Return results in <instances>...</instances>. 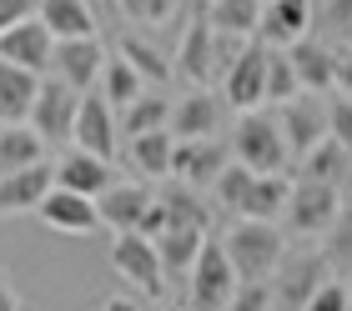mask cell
<instances>
[{"instance_id":"29","label":"cell","mask_w":352,"mask_h":311,"mask_svg":"<svg viewBox=\"0 0 352 311\" xmlns=\"http://www.w3.org/2000/svg\"><path fill=\"white\" fill-rule=\"evenodd\" d=\"M146 86H151V80L141 76V71H136V65L126 60L121 51L106 60V71H101V91H106V101L116 106V111H126V106H131V101H136V95L146 91Z\"/></svg>"},{"instance_id":"4","label":"cell","mask_w":352,"mask_h":311,"mask_svg":"<svg viewBox=\"0 0 352 311\" xmlns=\"http://www.w3.org/2000/svg\"><path fill=\"white\" fill-rule=\"evenodd\" d=\"M342 211V191L338 181H322V176H302L292 181V196H287V231L292 236H327V226L338 221Z\"/></svg>"},{"instance_id":"39","label":"cell","mask_w":352,"mask_h":311,"mask_svg":"<svg viewBox=\"0 0 352 311\" xmlns=\"http://www.w3.org/2000/svg\"><path fill=\"white\" fill-rule=\"evenodd\" d=\"M327 101H332V136L342 146H352V95L338 91V95H327Z\"/></svg>"},{"instance_id":"40","label":"cell","mask_w":352,"mask_h":311,"mask_svg":"<svg viewBox=\"0 0 352 311\" xmlns=\"http://www.w3.org/2000/svg\"><path fill=\"white\" fill-rule=\"evenodd\" d=\"M36 10H41V0H0V30H10L15 21H25Z\"/></svg>"},{"instance_id":"21","label":"cell","mask_w":352,"mask_h":311,"mask_svg":"<svg viewBox=\"0 0 352 311\" xmlns=\"http://www.w3.org/2000/svg\"><path fill=\"white\" fill-rule=\"evenodd\" d=\"M96 201H101V216H106L111 231H141V216L151 211L156 196L146 186H136V181H111Z\"/></svg>"},{"instance_id":"13","label":"cell","mask_w":352,"mask_h":311,"mask_svg":"<svg viewBox=\"0 0 352 311\" xmlns=\"http://www.w3.org/2000/svg\"><path fill=\"white\" fill-rule=\"evenodd\" d=\"M232 141H217V136H197V141H182L176 136V171L171 176H182V181L191 186H217L221 181V171L232 166Z\"/></svg>"},{"instance_id":"9","label":"cell","mask_w":352,"mask_h":311,"mask_svg":"<svg viewBox=\"0 0 352 311\" xmlns=\"http://www.w3.org/2000/svg\"><path fill=\"white\" fill-rule=\"evenodd\" d=\"M176 76L186 86H212V76H221V36L212 25V15L197 10L191 25L182 30V45H176Z\"/></svg>"},{"instance_id":"14","label":"cell","mask_w":352,"mask_h":311,"mask_svg":"<svg viewBox=\"0 0 352 311\" xmlns=\"http://www.w3.org/2000/svg\"><path fill=\"white\" fill-rule=\"evenodd\" d=\"M327 281V261L317 251L302 256H282V266L272 271V291H277V306H307L317 297V286Z\"/></svg>"},{"instance_id":"23","label":"cell","mask_w":352,"mask_h":311,"mask_svg":"<svg viewBox=\"0 0 352 311\" xmlns=\"http://www.w3.org/2000/svg\"><path fill=\"white\" fill-rule=\"evenodd\" d=\"M131 166L151 181H166L176 171V130L171 126H156V130H141L131 136Z\"/></svg>"},{"instance_id":"3","label":"cell","mask_w":352,"mask_h":311,"mask_svg":"<svg viewBox=\"0 0 352 311\" xmlns=\"http://www.w3.org/2000/svg\"><path fill=\"white\" fill-rule=\"evenodd\" d=\"M232 156L252 171H282L292 146H287V130L277 116H262L257 111H236V130H232Z\"/></svg>"},{"instance_id":"35","label":"cell","mask_w":352,"mask_h":311,"mask_svg":"<svg viewBox=\"0 0 352 311\" xmlns=\"http://www.w3.org/2000/svg\"><path fill=\"white\" fill-rule=\"evenodd\" d=\"M327 256L332 261H352V201H342L338 221L327 226Z\"/></svg>"},{"instance_id":"2","label":"cell","mask_w":352,"mask_h":311,"mask_svg":"<svg viewBox=\"0 0 352 311\" xmlns=\"http://www.w3.org/2000/svg\"><path fill=\"white\" fill-rule=\"evenodd\" d=\"M221 246H227L242 281H272V271H277L282 256H287L282 231L262 216H242L236 226H227V231H221Z\"/></svg>"},{"instance_id":"22","label":"cell","mask_w":352,"mask_h":311,"mask_svg":"<svg viewBox=\"0 0 352 311\" xmlns=\"http://www.w3.org/2000/svg\"><path fill=\"white\" fill-rule=\"evenodd\" d=\"M41 71L30 65H15V60H0V121H30L36 111V95H41Z\"/></svg>"},{"instance_id":"10","label":"cell","mask_w":352,"mask_h":311,"mask_svg":"<svg viewBox=\"0 0 352 311\" xmlns=\"http://www.w3.org/2000/svg\"><path fill=\"white\" fill-rule=\"evenodd\" d=\"M267 60H272V45L262 36H252L242 51L232 56L227 76H221V91H227V101L236 111H257L267 106Z\"/></svg>"},{"instance_id":"28","label":"cell","mask_w":352,"mask_h":311,"mask_svg":"<svg viewBox=\"0 0 352 311\" xmlns=\"http://www.w3.org/2000/svg\"><path fill=\"white\" fill-rule=\"evenodd\" d=\"M171 106H176V101H166L162 91H151V86H146V91H141V95H136L131 106L121 111V136L131 141V136H141V130L171 126Z\"/></svg>"},{"instance_id":"24","label":"cell","mask_w":352,"mask_h":311,"mask_svg":"<svg viewBox=\"0 0 352 311\" xmlns=\"http://www.w3.org/2000/svg\"><path fill=\"white\" fill-rule=\"evenodd\" d=\"M297 60V76H302V86L307 91H338V51L322 41V36H302L297 45H287Z\"/></svg>"},{"instance_id":"20","label":"cell","mask_w":352,"mask_h":311,"mask_svg":"<svg viewBox=\"0 0 352 311\" xmlns=\"http://www.w3.org/2000/svg\"><path fill=\"white\" fill-rule=\"evenodd\" d=\"M227 101V95H221ZM221 101L206 86H191L182 101L171 106V130L182 141H197V136H217V126H221Z\"/></svg>"},{"instance_id":"32","label":"cell","mask_w":352,"mask_h":311,"mask_svg":"<svg viewBox=\"0 0 352 311\" xmlns=\"http://www.w3.org/2000/svg\"><path fill=\"white\" fill-rule=\"evenodd\" d=\"M116 51L131 60L136 71L151 80V86H166V80L176 76V65L162 56V45H151V41H141V36H121V41H116Z\"/></svg>"},{"instance_id":"7","label":"cell","mask_w":352,"mask_h":311,"mask_svg":"<svg viewBox=\"0 0 352 311\" xmlns=\"http://www.w3.org/2000/svg\"><path fill=\"white\" fill-rule=\"evenodd\" d=\"M332 91H297L292 101L277 106V121L287 130V146H292V156H307L317 141L332 136Z\"/></svg>"},{"instance_id":"41","label":"cell","mask_w":352,"mask_h":311,"mask_svg":"<svg viewBox=\"0 0 352 311\" xmlns=\"http://www.w3.org/2000/svg\"><path fill=\"white\" fill-rule=\"evenodd\" d=\"M338 91H347V95H352V41H347V45H338Z\"/></svg>"},{"instance_id":"19","label":"cell","mask_w":352,"mask_h":311,"mask_svg":"<svg viewBox=\"0 0 352 311\" xmlns=\"http://www.w3.org/2000/svg\"><path fill=\"white\" fill-rule=\"evenodd\" d=\"M56 181H60V186H71V191L101 196L111 181H116V171H111V156L86 151V146H71V151L56 161Z\"/></svg>"},{"instance_id":"38","label":"cell","mask_w":352,"mask_h":311,"mask_svg":"<svg viewBox=\"0 0 352 311\" xmlns=\"http://www.w3.org/2000/svg\"><path fill=\"white\" fill-rule=\"evenodd\" d=\"M236 311H262V306H277V291H272V281H242L236 286Z\"/></svg>"},{"instance_id":"5","label":"cell","mask_w":352,"mask_h":311,"mask_svg":"<svg viewBox=\"0 0 352 311\" xmlns=\"http://www.w3.org/2000/svg\"><path fill=\"white\" fill-rule=\"evenodd\" d=\"M81 95L86 91H76L66 76L45 71L41 95H36V111H30V126H36L51 146H71L76 141V116H81Z\"/></svg>"},{"instance_id":"37","label":"cell","mask_w":352,"mask_h":311,"mask_svg":"<svg viewBox=\"0 0 352 311\" xmlns=\"http://www.w3.org/2000/svg\"><path fill=\"white\" fill-rule=\"evenodd\" d=\"M307 311H352V286L322 281V286H317V297L307 301Z\"/></svg>"},{"instance_id":"6","label":"cell","mask_w":352,"mask_h":311,"mask_svg":"<svg viewBox=\"0 0 352 311\" xmlns=\"http://www.w3.org/2000/svg\"><path fill=\"white\" fill-rule=\"evenodd\" d=\"M186 276H191V306H206V311L232 306L236 286H242V276H236L227 246H221V236H206V246H201L197 261H191Z\"/></svg>"},{"instance_id":"1","label":"cell","mask_w":352,"mask_h":311,"mask_svg":"<svg viewBox=\"0 0 352 311\" xmlns=\"http://www.w3.org/2000/svg\"><path fill=\"white\" fill-rule=\"evenodd\" d=\"M217 201L236 211V216H262V221H277L287 211V196H292V181H287L282 171H252L242 161H232L227 171H221V181L212 186Z\"/></svg>"},{"instance_id":"34","label":"cell","mask_w":352,"mask_h":311,"mask_svg":"<svg viewBox=\"0 0 352 311\" xmlns=\"http://www.w3.org/2000/svg\"><path fill=\"white\" fill-rule=\"evenodd\" d=\"M317 30H322V41L347 45L352 41V0H327V5L317 10Z\"/></svg>"},{"instance_id":"11","label":"cell","mask_w":352,"mask_h":311,"mask_svg":"<svg viewBox=\"0 0 352 311\" xmlns=\"http://www.w3.org/2000/svg\"><path fill=\"white\" fill-rule=\"evenodd\" d=\"M36 216L51 226V231H60V236H96L106 226V216H101V201L96 196H86V191H71V186H51V196L41 201V211Z\"/></svg>"},{"instance_id":"17","label":"cell","mask_w":352,"mask_h":311,"mask_svg":"<svg viewBox=\"0 0 352 311\" xmlns=\"http://www.w3.org/2000/svg\"><path fill=\"white\" fill-rule=\"evenodd\" d=\"M106 60L111 56H106V45L96 36H66V41H56V65H51V71L66 76L76 91H91L96 80H101Z\"/></svg>"},{"instance_id":"36","label":"cell","mask_w":352,"mask_h":311,"mask_svg":"<svg viewBox=\"0 0 352 311\" xmlns=\"http://www.w3.org/2000/svg\"><path fill=\"white\" fill-rule=\"evenodd\" d=\"M116 5L141 25H162V21H171V10L182 5V0H116Z\"/></svg>"},{"instance_id":"26","label":"cell","mask_w":352,"mask_h":311,"mask_svg":"<svg viewBox=\"0 0 352 311\" xmlns=\"http://www.w3.org/2000/svg\"><path fill=\"white\" fill-rule=\"evenodd\" d=\"M156 246H162L166 271H191V261L206 246V226L201 221H166V231L156 236Z\"/></svg>"},{"instance_id":"12","label":"cell","mask_w":352,"mask_h":311,"mask_svg":"<svg viewBox=\"0 0 352 311\" xmlns=\"http://www.w3.org/2000/svg\"><path fill=\"white\" fill-rule=\"evenodd\" d=\"M0 60H15V65H30V71H51L56 65V30L36 15H25V21H15L10 30H0Z\"/></svg>"},{"instance_id":"16","label":"cell","mask_w":352,"mask_h":311,"mask_svg":"<svg viewBox=\"0 0 352 311\" xmlns=\"http://www.w3.org/2000/svg\"><path fill=\"white\" fill-rule=\"evenodd\" d=\"M116 141H121L116 106L106 101V91H86V95H81V116H76V141H71V146H86V151L116 156Z\"/></svg>"},{"instance_id":"18","label":"cell","mask_w":352,"mask_h":311,"mask_svg":"<svg viewBox=\"0 0 352 311\" xmlns=\"http://www.w3.org/2000/svg\"><path fill=\"white\" fill-rule=\"evenodd\" d=\"M312 25H317L312 0H267L257 36H262L267 45H297L302 36H312Z\"/></svg>"},{"instance_id":"43","label":"cell","mask_w":352,"mask_h":311,"mask_svg":"<svg viewBox=\"0 0 352 311\" xmlns=\"http://www.w3.org/2000/svg\"><path fill=\"white\" fill-rule=\"evenodd\" d=\"M206 5H212V0H197V10H206Z\"/></svg>"},{"instance_id":"31","label":"cell","mask_w":352,"mask_h":311,"mask_svg":"<svg viewBox=\"0 0 352 311\" xmlns=\"http://www.w3.org/2000/svg\"><path fill=\"white\" fill-rule=\"evenodd\" d=\"M347 171H352V146H342L338 136H327V141H317L307 156H302V176H322V181H347Z\"/></svg>"},{"instance_id":"30","label":"cell","mask_w":352,"mask_h":311,"mask_svg":"<svg viewBox=\"0 0 352 311\" xmlns=\"http://www.w3.org/2000/svg\"><path fill=\"white\" fill-rule=\"evenodd\" d=\"M41 21L56 30V41L66 36H96V15L86 0H41Z\"/></svg>"},{"instance_id":"25","label":"cell","mask_w":352,"mask_h":311,"mask_svg":"<svg viewBox=\"0 0 352 311\" xmlns=\"http://www.w3.org/2000/svg\"><path fill=\"white\" fill-rule=\"evenodd\" d=\"M45 146L51 141L30 121H0V176L30 166V161H45Z\"/></svg>"},{"instance_id":"42","label":"cell","mask_w":352,"mask_h":311,"mask_svg":"<svg viewBox=\"0 0 352 311\" xmlns=\"http://www.w3.org/2000/svg\"><path fill=\"white\" fill-rule=\"evenodd\" d=\"M15 306H25V301L15 297V286H10V281H0V311H15Z\"/></svg>"},{"instance_id":"15","label":"cell","mask_w":352,"mask_h":311,"mask_svg":"<svg viewBox=\"0 0 352 311\" xmlns=\"http://www.w3.org/2000/svg\"><path fill=\"white\" fill-rule=\"evenodd\" d=\"M56 186V166L51 161H30L21 171L0 176V216H15V211H41V201Z\"/></svg>"},{"instance_id":"27","label":"cell","mask_w":352,"mask_h":311,"mask_svg":"<svg viewBox=\"0 0 352 311\" xmlns=\"http://www.w3.org/2000/svg\"><path fill=\"white\" fill-rule=\"evenodd\" d=\"M262 5H267V0H212L206 15H212V25L221 30V36L252 41V36H257V25H262Z\"/></svg>"},{"instance_id":"33","label":"cell","mask_w":352,"mask_h":311,"mask_svg":"<svg viewBox=\"0 0 352 311\" xmlns=\"http://www.w3.org/2000/svg\"><path fill=\"white\" fill-rule=\"evenodd\" d=\"M297 91H307V86H302V76H297L292 51H287V45H272V60H267V106L292 101Z\"/></svg>"},{"instance_id":"8","label":"cell","mask_w":352,"mask_h":311,"mask_svg":"<svg viewBox=\"0 0 352 311\" xmlns=\"http://www.w3.org/2000/svg\"><path fill=\"white\" fill-rule=\"evenodd\" d=\"M111 266H116V276H121V281H131L141 297H162L166 261H162V246H156L146 231H116Z\"/></svg>"}]
</instances>
